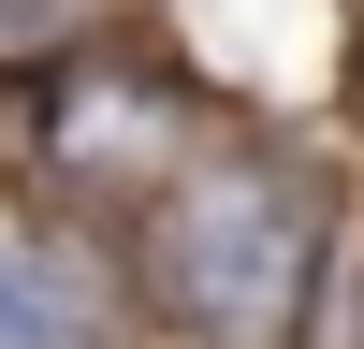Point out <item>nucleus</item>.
Listing matches in <instances>:
<instances>
[{"label":"nucleus","instance_id":"f257e3e1","mask_svg":"<svg viewBox=\"0 0 364 349\" xmlns=\"http://www.w3.org/2000/svg\"><path fill=\"white\" fill-rule=\"evenodd\" d=\"M336 160L291 116H219L161 189L117 218L132 306L190 349H306L336 291Z\"/></svg>","mask_w":364,"mask_h":349},{"label":"nucleus","instance_id":"f03ea898","mask_svg":"<svg viewBox=\"0 0 364 349\" xmlns=\"http://www.w3.org/2000/svg\"><path fill=\"white\" fill-rule=\"evenodd\" d=\"M0 349H117V320L87 306L44 248H29V218L0 233Z\"/></svg>","mask_w":364,"mask_h":349},{"label":"nucleus","instance_id":"7ed1b4c3","mask_svg":"<svg viewBox=\"0 0 364 349\" xmlns=\"http://www.w3.org/2000/svg\"><path fill=\"white\" fill-rule=\"evenodd\" d=\"M102 29H132V0H0V87L58 73V58L102 44Z\"/></svg>","mask_w":364,"mask_h":349}]
</instances>
